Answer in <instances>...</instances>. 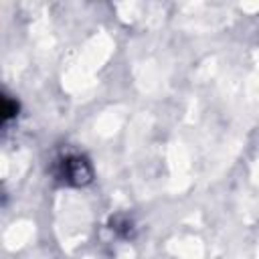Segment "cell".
<instances>
[{"mask_svg":"<svg viewBox=\"0 0 259 259\" xmlns=\"http://www.w3.org/2000/svg\"><path fill=\"white\" fill-rule=\"evenodd\" d=\"M115 233H119L121 237H132V231H134V227H132V221H127V219H123V217H117L115 221H113V227H111Z\"/></svg>","mask_w":259,"mask_h":259,"instance_id":"obj_2","label":"cell"},{"mask_svg":"<svg viewBox=\"0 0 259 259\" xmlns=\"http://www.w3.org/2000/svg\"><path fill=\"white\" fill-rule=\"evenodd\" d=\"M55 178L67 186H85L93 178L91 164L81 154H67L55 162Z\"/></svg>","mask_w":259,"mask_h":259,"instance_id":"obj_1","label":"cell"},{"mask_svg":"<svg viewBox=\"0 0 259 259\" xmlns=\"http://www.w3.org/2000/svg\"><path fill=\"white\" fill-rule=\"evenodd\" d=\"M16 111H18V103L12 101L10 97H4V123H8Z\"/></svg>","mask_w":259,"mask_h":259,"instance_id":"obj_3","label":"cell"}]
</instances>
